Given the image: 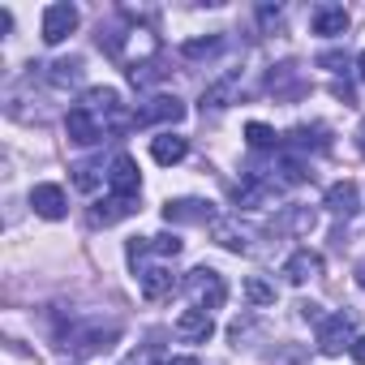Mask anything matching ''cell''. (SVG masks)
<instances>
[{"mask_svg": "<svg viewBox=\"0 0 365 365\" xmlns=\"http://www.w3.org/2000/svg\"><path fill=\"white\" fill-rule=\"evenodd\" d=\"M31 207L43 220H65V190L61 185H35L31 190Z\"/></svg>", "mask_w": 365, "mask_h": 365, "instance_id": "obj_16", "label": "cell"}, {"mask_svg": "<svg viewBox=\"0 0 365 365\" xmlns=\"http://www.w3.org/2000/svg\"><path fill=\"white\" fill-rule=\"evenodd\" d=\"M314 275H322V258L314 250H297L288 262H284V279L288 284H309Z\"/></svg>", "mask_w": 365, "mask_h": 365, "instance_id": "obj_17", "label": "cell"}, {"mask_svg": "<svg viewBox=\"0 0 365 365\" xmlns=\"http://www.w3.org/2000/svg\"><path fill=\"white\" fill-rule=\"evenodd\" d=\"M356 202H361V194H356L352 180H335V185L327 190V211L339 215V220H352L356 215Z\"/></svg>", "mask_w": 365, "mask_h": 365, "instance_id": "obj_18", "label": "cell"}, {"mask_svg": "<svg viewBox=\"0 0 365 365\" xmlns=\"http://www.w3.org/2000/svg\"><path fill=\"white\" fill-rule=\"evenodd\" d=\"M108 185H112V194H116V198H138L142 176H138L133 155H116V159L108 163Z\"/></svg>", "mask_w": 365, "mask_h": 365, "instance_id": "obj_8", "label": "cell"}, {"mask_svg": "<svg viewBox=\"0 0 365 365\" xmlns=\"http://www.w3.org/2000/svg\"><path fill=\"white\" fill-rule=\"evenodd\" d=\"M309 31L322 35V39H339V35L348 31V9H344V5H318V9L309 14Z\"/></svg>", "mask_w": 365, "mask_h": 365, "instance_id": "obj_10", "label": "cell"}, {"mask_svg": "<svg viewBox=\"0 0 365 365\" xmlns=\"http://www.w3.org/2000/svg\"><path fill=\"white\" fill-rule=\"evenodd\" d=\"M176 120H185V103L176 95H155L133 112V125H176Z\"/></svg>", "mask_w": 365, "mask_h": 365, "instance_id": "obj_5", "label": "cell"}, {"mask_svg": "<svg viewBox=\"0 0 365 365\" xmlns=\"http://www.w3.org/2000/svg\"><path fill=\"white\" fill-rule=\"evenodd\" d=\"M116 339H120V327H73V331L61 335V348H73L78 356H91V352H108Z\"/></svg>", "mask_w": 365, "mask_h": 365, "instance_id": "obj_2", "label": "cell"}, {"mask_svg": "<svg viewBox=\"0 0 365 365\" xmlns=\"http://www.w3.org/2000/svg\"><path fill=\"white\" fill-rule=\"evenodd\" d=\"M176 335L180 339H190V344H207L211 335H215V322H211V314L207 309H185V314H180L176 318Z\"/></svg>", "mask_w": 365, "mask_h": 365, "instance_id": "obj_13", "label": "cell"}, {"mask_svg": "<svg viewBox=\"0 0 365 365\" xmlns=\"http://www.w3.org/2000/svg\"><path fill=\"white\" fill-rule=\"evenodd\" d=\"M318 65H322V69H331V73H339V69H348V61H344V52H322V56H318Z\"/></svg>", "mask_w": 365, "mask_h": 365, "instance_id": "obj_28", "label": "cell"}, {"mask_svg": "<svg viewBox=\"0 0 365 365\" xmlns=\"http://www.w3.org/2000/svg\"><path fill=\"white\" fill-rule=\"evenodd\" d=\"M245 297H250L254 305H275V288H271L262 275H250V279H245Z\"/></svg>", "mask_w": 365, "mask_h": 365, "instance_id": "obj_25", "label": "cell"}, {"mask_svg": "<svg viewBox=\"0 0 365 365\" xmlns=\"http://www.w3.org/2000/svg\"><path fill=\"white\" fill-rule=\"evenodd\" d=\"M284 150H297V155H305V150H331V129L327 125H297L284 138Z\"/></svg>", "mask_w": 365, "mask_h": 365, "instance_id": "obj_12", "label": "cell"}, {"mask_svg": "<svg viewBox=\"0 0 365 365\" xmlns=\"http://www.w3.org/2000/svg\"><path fill=\"white\" fill-rule=\"evenodd\" d=\"M211 237H215L224 250H232V254H250V250H254V228H245L237 215H220V220L211 224Z\"/></svg>", "mask_w": 365, "mask_h": 365, "instance_id": "obj_7", "label": "cell"}, {"mask_svg": "<svg viewBox=\"0 0 365 365\" xmlns=\"http://www.w3.org/2000/svg\"><path fill=\"white\" fill-rule=\"evenodd\" d=\"M138 211V198H108V202H95L91 207V224H99V228H112V224H120V220H129Z\"/></svg>", "mask_w": 365, "mask_h": 365, "instance_id": "obj_15", "label": "cell"}, {"mask_svg": "<svg viewBox=\"0 0 365 365\" xmlns=\"http://www.w3.org/2000/svg\"><path fill=\"white\" fill-rule=\"evenodd\" d=\"M150 254L176 258V254H180V237H176V232H159V237H150Z\"/></svg>", "mask_w": 365, "mask_h": 365, "instance_id": "obj_27", "label": "cell"}, {"mask_svg": "<svg viewBox=\"0 0 365 365\" xmlns=\"http://www.w3.org/2000/svg\"><path fill=\"white\" fill-rule=\"evenodd\" d=\"M129 365H155V348H142V352H133V356H129Z\"/></svg>", "mask_w": 365, "mask_h": 365, "instance_id": "obj_29", "label": "cell"}, {"mask_svg": "<svg viewBox=\"0 0 365 365\" xmlns=\"http://www.w3.org/2000/svg\"><path fill=\"white\" fill-rule=\"evenodd\" d=\"M356 73H361V82H365V52L356 56Z\"/></svg>", "mask_w": 365, "mask_h": 365, "instance_id": "obj_35", "label": "cell"}, {"mask_svg": "<svg viewBox=\"0 0 365 365\" xmlns=\"http://www.w3.org/2000/svg\"><path fill=\"white\" fill-rule=\"evenodd\" d=\"M331 95H335V99H344V103H352V86H348V82H335V86H331Z\"/></svg>", "mask_w": 365, "mask_h": 365, "instance_id": "obj_30", "label": "cell"}, {"mask_svg": "<svg viewBox=\"0 0 365 365\" xmlns=\"http://www.w3.org/2000/svg\"><path fill=\"white\" fill-rule=\"evenodd\" d=\"M138 279H142V297H146V301H159V297H168V292L176 288V275H172L168 267H142Z\"/></svg>", "mask_w": 365, "mask_h": 365, "instance_id": "obj_19", "label": "cell"}, {"mask_svg": "<svg viewBox=\"0 0 365 365\" xmlns=\"http://www.w3.org/2000/svg\"><path fill=\"white\" fill-rule=\"evenodd\" d=\"M220 48H224L220 35H211V39H190L185 48H180V56H185V61H207V56H215Z\"/></svg>", "mask_w": 365, "mask_h": 365, "instance_id": "obj_23", "label": "cell"}, {"mask_svg": "<svg viewBox=\"0 0 365 365\" xmlns=\"http://www.w3.org/2000/svg\"><path fill=\"white\" fill-rule=\"evenodd\" d=\"M65 133H69V142H78V146H95V142L108 138V133L99 129V120H95L82 103H73V108L65 112Z\"/></svg>", "mask_w": 365, "mask_h": 365, "instance_id": "obj_9", "label": "cell"}, {"mask_svg": "<svg viewBox=\"0 0 365 365\" xmlns=\"http://www.w3.org/2000/svg\"><path fill=\"white\" fill-rule=\"evenodd\" d=\"M314 224H318V215H314L309 207H284V220H279L275 228H288V232L305 237V232H314Z\"/></svg>", "mask_w": 365, "mask_h": 365, "instance_id": "obj_22", "label": "cell"}, {"mask_svg": "<svg viewBox=\"0 0 365 365\" xmlns=\"http://www.w3.org/2000/svg\"><path fill=\"white\" fill-rule=\"evenodd\" d=\"M39 82L65 95V91H73V86L82 82V61H78V56H69V61H52V65H43Z\"/></svg>", "mask_w": 365, "mask_h": 365, "instance_id": "obj_11", "label": "cell"}, {"mask_svg": "<svg viewBox=\"0 0 365 365\" xmlns=\"http://www.w3.org/2000/svg\"><path fill=\"white\" fill-rule=\"evenodd\" d=\"M215 220H220L215 207L202 202V198H172V202H163V224H202V228H211Z\"/></svg>", "mask_w": 365, "mask_h": 365, "instance_id": "obj_4", "label": "cell"}, {"mask_svg": "<svg viewBox=\"0 0 365 365\" xmlns=\"http://www.w3.org/2000/svg\"><path fill=\"white\" fill-rule=\"evenodd\" d=\"M99 172H103L99 163H78V168H73V185H78V190H95V185H99Z\"/></svg>", "mask_w": 365, "mask_h": 365, "instance_id": "obj_26", "label": "cell"}, {"mask_svg": "<svg viewBox=\"0 0 365 365\" xmlns=\"http://www.w3.org/2000/svg\"><path fill=\"white\" fill-rule=\"evenodd\" d=\"M73 31H78V9L73 5H48L43 9V43L48 48L65 43Z\"/></svg>", "mask_w": 365, "mask_h": 365, "instance_id": "obj_6", "label": "cell"}, {"mask_svg": "<svg viewBox=\"0 0 365 365\" xmlns=\"http://www.w3.org/2000/svg\"><path fill=\"white\" fill-rule=\"evenodd\" d=\"M356 150L365 155V116H361V125H356Z\"/></svg>", "mask_w": 365, "mask_h": 365, "instance_id": "obj_32", "label": "cell"}, {"mask_svg": "<svg viewBox=\"0 0 365 365\" xmlns=\"http://www.w3.org/2000/svg\"><path fill=\"white\" fill-rule=\"evenodd\" d=\"M150 155H155V163L172 168V163H180V159L190 155V142H185V138H176V133H159V138L150 142Z\"/></svg>", "mask_w": 365, "mask_h": 365, "instance_id": "obj_20", "label": "cell"}, {"mask_svg": "<svg viewBox=\"0 0 365 365\" xmlns=\"http://www.w3.org/2000/svg\"><path fill=\"white\" fill-rule=\"evenodd\" d=\"M232 91H237V73H228L224 82H215V86H211V91L202 95V108H228Z\"/></svg>", "mask_w": 365, "mask_h": 365, "instance_id": "obj_24", "label": "cell"}, {"mask_svg": "<svg viewBox=\"0 0 365 365\" xmlns=\"http://www.w3.org/2000/svg\"><path fill=\"white\" fill-rule=\"evenodd\" d=\"M352 314H331V318H322L318 322V352L322 356H339L344 348H352Z\"/></svg>", "mask_w": 365, "mask_h": 365, "instance_id": "obj_3", "label": "cell"}, {"mask_svg": "<svg viewBox=\"0 0 365 365\" xmlns=\"http://www.w3.org/2000/svg\"><path fill=\"white\" fill-rule=\"evenodd\" d=\"M348 352H352V361H361V365H365V335H356V339H352V348H348Z\"/></svg>", "mask_w": 365, "mask_h": 365, "instance_id": "obj_31", "label": "cell"}, {"mask_svg": "<svg viewBox=\"0 0 365 365\" xmlns=\"http://www.w3.org/2000/svg\"><path fill=\"white\" fill-rule=\"evenodd\" d=\"M267 86H271V95H275V99H301V95L309 91V82H305V78H301L292 65H279V69H271Z\"/></svg>", "mask_w": 365, "mask_h": 365, "instance_id": "obj_14", "label": "cell"}, {"mask_svg": "<svg viewBox=\"0 0 365 365\" xmlns=\"http://www.w3.org/2000/svg\"><path fill=\"white\" fill-rule=\"evenodd\" d=\"M185 292L194 297V305L198 309H220L224 301H228V284H224V275L220 271H211V267H198V271H190L185 275Z\"/></svg>", "mask_w": 365, "mask_h": 365, "instance_id": "obj_1", "label": "cell"}, {"mask_svg": "<svg viewBox=\"0 0 365 365\" xmlns=\"http://www.w3.org/2000/svg\"><path fill=\"white\" fill-rule=\"evenodd\" d=\"M168 365H198V356H176V361H168Z\"/></svg>", "mask_w": 365, "mask_h": 365, "instance_id": "obj_33", "label": "cell"}, {"mask_svg": "<svg viewBox=\"0 0 365 365\" xmlns=\"http://www.w3.org/2000/svg\"><path fill=\"white\" fill-rule=\"evenodd\" d=\"M356 284L365 288V262H356Z\"/></svg>", "mask_w": 365, "mask_h": 365, "instance_id": "obj_34", "label": "cell"}, {"mask_svg": "<svg viewBox=\"0 0 365 365\" xmlns=\"http://www.w3.org/2000/svg\"><path fill=\"white\" fill-rule=\"evenodd\" d=\"M245 142H250L254 150H279V146H284V138H279L271 125H262V120H250V125H245Z\"/></svg>", "mask_w": 365, "mask_h": 365, "instance_id": "obj_21", "label": "cell"}]
</instances>
